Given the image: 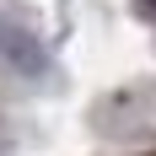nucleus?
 <instances>
[{
	"label": "nucleus",
	"instance_id": "obj_1",
	"mask_svg": "<svg viewBox=\"0 0 156 156\" xmlns=\"http://www.w3.org/2000/svg\"><path fill=\"white\" fill-rule=\"evenodd\" d=\"M0 59L11 65V70H22V76H43V70H48L43 43H38L32 32L11 27V22H0Z\"/></svg>",
	"mask_w": 156,
	"mask_h": 156
}]
</instances>
